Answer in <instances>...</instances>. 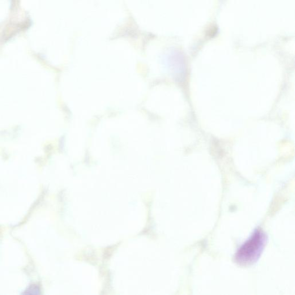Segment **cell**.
Wrapping results in <instances>:
<instances>
[{
  "label": "cell",
  "mask_w": 295,
  "mask_h": 295,
  "mask_svg": "<svg viewBox=\"0 0 295 295\" xmlns=\"http://www.w3.org/2000/svg\"><path fill=\"white\" fill-rule=\"evenodd\" d=\"M25 294H36L40 293V289L38 288V286L35 285H32L29 287L26 291L24 293Z\"/></svg>",
  "instance_id": "7a4b0ae2"
},
{
  "label": "cell",
  "mask_w": 295,
  "mask_h": 295,
  "mask_svg": "<svg viewBox=\"0 0 295 295\" xmlns=\"http://www.w3.org/2000/svg\"><path fill=\"white\" fill-rule=\"evenodd\" d=\"M267 241L266 234L261 230L257 229L251 237L239 247L235 259L242 266L254 264L261 255Z\"/></svg>",
  "instance_id": "6da1fadb"
}]
</instances>
